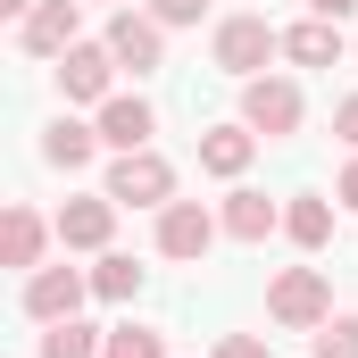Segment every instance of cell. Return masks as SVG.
<instances>
[{
	"label": "cell",
	"instance_id": "obj_1",
	"mask_svg": "<svg viewBox=\"0 0 358 358\" xmlns=\"http://www.w3.org/2000/svg\"><path fill=\"white\" fill-rule=\"evenodd\" d=\"M267 317L283 325V334H317V325L334 317V283H325L317 267H283L267 283Z\"/></svg>",
	"mask_w": 358,
	"mask_h": 358
},
{
	"label": "cell",
	"instance_id": "obj_2",
	"mask_svg": "<svg viewBox=\"0 0 358 358\" xmlns=\"http://www.w3.org/2000/svg\"><path fill=\"white\" fill-rule=\"evenodd\" d=\"M300 84H283V76H250L242 84V125L259 134V142H283V134H300Z\"/></svg>",
	"mask_w": 358,
	"mask_h": 358
},
{
	"label": "cell",
	"instance_id": "obj_3",
	"mask_svg": "<svg viewBox=\"0 0 358 358\" xmlns=\"http://www.w3.org/2000/svg\"><path fill=\"white\" fill-rule=\"evenodd\" d=\"M208 50H217V67H225V76H242V84H250V76H267V59L283 50V34H275L267 17H225Z\"/></svg>",
	"mask_w": 358,
	"mask_h": 358
},
{
	"label": "cell",
	"instance_id": "obj_4",
	"mask_svg": "<svg viewBox=\"0 0 358 358\" xmlns=\"http://www.w3.org/2000/svg\"><path fill=\"white\" fill-rule=\"evenodd\" d=\"M108 200H117V208H167V200H176V167H167L159 150H125V159L108 167Z\"/></svg>",
	"mask_w": 358,
	"mask_h": 358
},
{
	"label": "cell",
	"instance_id": "obj_5",
	"mask_svg": "<svg viewBox=\"0 0 358 358\" xmlns=\"http://www.w3.org/2000/svg\"><path fill=\"white\" fill-rule=\"evenodd\" d=\"M84 34V0H42L34 17H17V50L25 59H67Z\"/></svg>",
	"mask_w": 358,
	"mask_h": 358
},
{
	"label": "cell",
	"instance_id": "obj_6",
	"mask_svg": "<svg viewBox=\"0 0 358 358\" xmlns=\"http://www.w3.org/2000/svg\"><path fill=\"white\" fill-rule=\"evenodd\" d=\"M100 42H108V50H117V67H134V76H150V67L167 59V25H159L150 8H117Z\"/></svg>",
	"mask_w": 358,
	"mask_h": 358
},
{
	"label": "cell",
	"instance_id": "obj_7",
	"mask_svg": "<svg viewBox=\"0 0 358 358\" xmlns=\"http://www.w3.org/2000/svg\"><path fill=\"white\" fill-rule=\"evenodd\" d=\"M217 234H225V217H208L200 200H167V208H159V250H167V259H208Z\"/></svg>",
	"mask_w": 358,
	"mask_h": 358
},
{
	"label": "cell",
	"instance_id": "obj_8",
	"mask_svg": "<svg viewBox=\"0 0 358 358\" xmlns=\"http://www.w3.org/2000/svg\"><path fill=\"white\" fill-rule=\"evenodd\" d=\"M84 292H92V275H76V267H34V275H25V317H34V325H59V317L84 308Z\"/></svg>",
	"mask_w": 358,
	"mask_h": 358
},
{
	"label": "cell",
	"instance_id": "obj_9",
	"mask_svg": "<svg viewBox=\"0 0 358 358\" xmlns=\"http://www.w3.org/2000/svg\"><path fill=\"white\" fill-rule=\"evenodd\" d=\"M150 134H159V117H150L142 92H108V100H100V142H117V150H150Z\"/></svg>",
	"mask_w": 358,
	"mask_h": 358
},
{
	"label": "cell",
	"instance_id": "obj_10",
	"mask_svg": "<svg viewBox=\"0 0 358 358\" xmlns=\"http://www.w3.org/2000/svg\"><path fill=\"white\" fill-rule=\"evenodd\" d=\"M108 76H117V50L108 42H76L59 59V92L67 100H108Z\"/></svg>",
	"mask_w": 358,
	"mask_h": 358
},
{
	"label": "cell",
	"instance_id": "obj_11",
	"mask_svg": "<svg viewBox=\"0 0 358 358\" xmlns=\"http://www.w3.org/2000/svg\"><path fill=\"white\" fill-rule=\"evenodd\" d=\"M108 234H117V200H108V192L59 208V242H67V250H108Z\"/></svg>",
	"mask_w": 358,
	"mask_h": 358
},
{
	"label": "cell",
	"instance_id": "obj_12",
	"mask_svg": "<svg viewBox=\"0 0 358 358\" xmlns=\"http://www.w3.org/2000/svg\"><path fill=\"white\" fill-rule=\"evenodd\" d=\"M342 50H350V42H342L334 17H300V25L283 34V59H292V67H334Z\"/></svg>",
	"mask_w": 358,
	"mask_h": 358
},
{
	"label": "cell",
	"instance_id": "obj_13",
	"mask_svg": "<svg viewBox=\"0 0 358 358\" xmlns=\"http://www.w3.org/2000/svg\"><path fill=\"white\" fill-rule=\"evenodd\" d=\"M250 159H259V134H250V125H208V134H200V167H208V176L234 183Z\"/></svg>",
	"mask_w": 358,
	"mask_h": 358
},
{
	"label": "cell",
	"instance_id": "obj_14",
	"mask_svg": "<svg viewBox=\"0 0 358 358\" xmlns=\"http://www.w3.org/2000/svg\"><path fill=\"white\" fill-rule=\"evenodd\" d=\"M42 242H50V225L17 200V208H8V225H0V267H25V275H34V267H42Z\"/></svg>",
	"mask_w": 358,
	"mask_h": 358
},
{
	"label": "cell",
	"instance_id": "obj_15",
	"mask_svg": "<svg viewBox=\"0 0 358 358\" xmlns=\"http://www.w3.org/2000/svg\"><path fill=\"white\" fill-rule=\"evenodd\" d=\"M217 217H225V234H234V242H267L275 225H283V208H275L267 192H225V208H217Z\"/></svg>",
	"mask_w": 358,
	"mask_h": 358
},
{
	"label": "cell",
	"instance_id": "obj_16",
	"mask_svg": "<svg viewBox=\"0 0 358 358\" xmlns=\"http://www.w3.org/2000/svg\"><path fill=\"white\" fill-rule=\"evenodd\" d=\"M92 150H100V125H76V117H59V125L42 134V159H50V167H67V176L92 167Z\"/></svg>",
	"mask_w": 358,
	"mask_h": 358
},
{
	"label": "cell",
	"instance_id": "obj_17",
	"mask_svg": "<svg viewBox=\"0 0 358 358\" xmlns=\"http://www.w3.org/2000/svg\"><path fill=\"white\" fill-rule=\"evenodd\" d=\"M283 234H292L300 250H325V242H334V200H317V192H300V200L283 208Z\"/></svg>",
	"mask_w": 358,
	"mask_h": 358
},
{
	"label": "cell",
	"instance_id": "obj_18",
	"mask_svg": "<svg viewBox=\"0 0 358 358\" xmlns=\"http://www.w3.org/2000/svg\"><path fill=\"white\" fill-rule=\"evenodd\" d=\"M108 350V334H92L76 317H59V325H42V358H100Z\"/></svg>",
	"mask_w": 358,
	"mask_h": 358
},
{
	"label": "cell",
	"instance_id": "obj_19",
	"mask_svg": "<svg viewBox=\"0 0 358 358\" xmlns=\"http://www.w3.org/2000/svg\"><path fill=\"white\" fill-rule=\"evenodd\" d=\"M92 292H100V300H134V292H142V267H134L125 250H100V267H92Z\"/></svg>",
	"mask_w": 358,
	"mask_h": 358
},
{
	"label": "cell",
	"instance_id": "obj_20",
	"mask_svg": "<svg viewBox=\"0 0 358 358\" xmlns=\"http://www.w3.org/2000/svg\"><path fill=\"white\" fill-rule=\"evenodd\" d=\"M100 358H167V334H159V325H117Z\"/></svg>",
	"mask_w": 358,
	"mask_h": 358
},
{
	"label": "cell",
	"instance_id": "obj_21",
	"mask_svg": "<svg viewBox=\"0 0 358 358\" xmlns=\"http://www.w3.org/2000/svg\"><path fill=\"white\" fill-rule=\"evenodd\" d=\"M317 358H358V317H325L317 325Z\"/></svg>",
	"mask_w": 358,
	"mask_h": 358
},
{
	"label": "cell",
	"instance_id": "obj_22",
	"mask_svg": "<svg viewBox=\"0 0 358 358\" xmlns=\"http://www.w3.org/2000/svg\"><path fill=\"white\" fill-rule=\"evenodd\" d=\"M200 8H208V0H150L159 25H200Z\"/></svg>",
	"mask_w": 358,
	"mask_h": 358
},
{
	"label": "cell",
	"instance_id": "obj_23",
	"mask_svg": "<svg viewBox=\"0 0 358 358\" xmlns=\"http://www.w3.org/2000/svg\"><path fill=\"white\" fill-rule=\"evenodd\" d=\"M217 358H275V350L259 342V334H225V342H217Z\"/></svg>",
	"mask_w": 358,
	"mask_h": 358
},
{
	"label": "cell",
	"instance_id": "obj_24",
	"mask_svg": "<svg viewBox=\"0 0 358 358\" xmlns=\"http://www.w3.org/2000/svg\"><path fill=\"white\" fill-rule=\"evenodd\" d=\"M334 134L358 150V92H350V100H334Z\"/></svg>",
	"mask_w": 358,
	"mask_h": 358
},
{
	"label": "cell",
	"instance_id": "obj_25",
	"mask_svg": "<svg viewBox=\"0 0 358 358\" xmlns=\"http://www.w3.org/2000/svg\"><path fill=\"white\" fill-rule=\"evenodd\" d=\"M334 200H342V208H358V159L342 167V176H334Z\"/></svg>",
	"mask_w": 358,
	"mask_h": 358
},
{
	"label": "cell",
	"instance_id": "obj_26",
	"mask_svg": "<svg viewBox=\"0 0 358 358\" xmlns=\"http://www.w3.org/2000/svg\"><path fill=\"white\" fill-rule=\"evenodd\" d=\"M350 8H358V0H308V17H334V25H342Z\"/></svg>",
	"mask_w": 358,
	"mask_h": 358
},
{
	"label": "cell",
	"instance_id": "obj_27",
	"mask_svg": "<svg viewBox=\"0 0 358 358\" xmlns=\"http://www.w3.org/2000/svg\"><path fill=\"white\" fill-rule=\"evenodd\" d=\"M34 8H42V0H0V17H34Z\"/></svg>",
	"mask_w": 358,
	"mask_h": 358
}]
</instances>
